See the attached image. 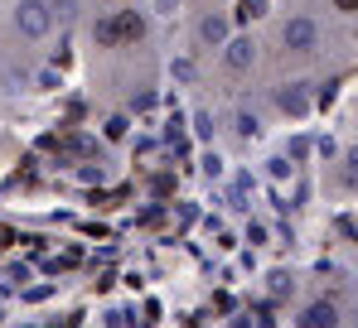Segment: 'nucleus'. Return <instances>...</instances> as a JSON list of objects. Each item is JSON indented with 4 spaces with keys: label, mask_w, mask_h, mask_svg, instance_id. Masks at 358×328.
<instances>
[{
    "label": "nucleus",
    "mask_w": 358,
    "mask_h": 328,
    "mask_svg": "<svg viewBox=\"0 0 358 328\" xmlns=\"http://www.w3.org/2000/svg\"><path fill=\"white\" fill-rule=\"evenodd\" d=\"M281 44H286V54H320L324 49V29H320V20L315 15H286L281 20Z\"/></svg>",
    "instance_id": "1"
},
{
    "label": "nucleus",
    "mask_w": 358,
    "mask_h": 328,
    "mask_svg": "<svg viewBox=\"0 0 358 328\" xmlns=\"http://www.w3.org/2000/svg\"><path fill=\"white\" fill-rule=\"evenodd\" d=\"M344 184H349V188H358V145H349V150H344Z\"/></svg>",
    "instance_id": "9"
},
{
    "label": "nucleus",
    "mask_w": 358,
    "mask_h": 328,
    "mask_svg": "<svg viewBox=\"0 0 358 328\" xmlns=\"http://www.w3.org/2000/svg\"><path fill=\"white\" fill-rule=\"evenodd\" d=\"M223 63H228V73H252L257 44H252V39H228V44H223Z\"/></svg>",
    "instance_id": "6"
},
{
    "label": "nucleus",
    "mask_w": 358,
    "mask_h": 328,
    "mask_svg": "<svg viewBox=\"0 0 358 328\" xmlns=\"http://www.w3.org/2000/svg\"><path fill=\"white\" fill-rule=\"evenodd\" d=\"M49 29H54V10H49V0H15V34L20 39H49Z\"/></svg>",
    "instance_id": "3"
},
{
    "label": "nucleus",
    "mask_w": 358,
    "mask_h": 328,
    "mask_svg": "<svg viewBox=\"0 0 358 328\" xmlns=\"http://www.w3.org/2000/svg\"><path fill=\"white\" fill-rule=\"evenodd\" d=\"M194 39H199V49H223L233 39V20L223 10H203L199 24H194Z\"/></svg>",
    "instance_id": "4"
},
{
    "label": "nucleus",
    "mask_w": 358,
    "mask_h": 328,
    "mask_svg": "<svg viewBox=\"0 0 358 328\" xmlns=\"http://www.w3.org/2000/svg\"><path fill=\"white\" fill-rule=\"evenodd\" d=\"M329 5H334L339 15H358V0H329Z\"/></svg>",
    "instance_id": "10"
},
{
    "label": "nucleus",
    "mask_w": 358,
    "mask_h": 328,
    "mask_svg": "<svg viewBox=\"0 0 358 328\" xmlns=\"http://www.w3.org/2000/svg\"><path fill=\"white\" fill-rule=\"evenodd\" d=\"M141 34H145V20H141L136 10H117V15H107V20L92 24V39L107 44V49H126V44L141 39Z\"/></svg>",
    "instance_id": "2"
},
{
    "label": "nucleus",
    "mask_w": 358,
    "mask_h": 328,
    "mask_svg": "<svg viewBox=\"0 0 358 328\" xmlns=\"http://www.w3.org/2000/svg\"><path fill=\"white\" fill-rule=\"evenodd\" d=\"M276 107L286 111V116H310V92H305V82H281V87H276Z\"/></svg>",
    "instance_id": "5"
},
{
    "label": "nucleus",
    "mask_w": 358,
    "mask_h": 328,
    "mask_svg": "<svg viewBox=\"0 0 358 328\" xmlns=\"http://www.w3.org/2000/svg\"><path fill=\"white\" fill-rule=\"evenodd\" d=\"M238 135H242V140H252V135H262V116H257V111H247V107L238 111Z\"/></svg>",
    "instance_id": "8"
},
{
    "label": "nucleus",
    "mask_w": 358,
    "mask_h": 328,
    "mask_svg": "<svg viewBox=\"0 0 358 328\" xmlns=\"http://www.w3.org/2000/svg\"><path fill=\"white\" fill-rule=\"evenodd\" d=\"M300 328H339V309L329 299H315L300 309Z\"/></svg>",
    "instance_id": "7"
}]
</instances>
